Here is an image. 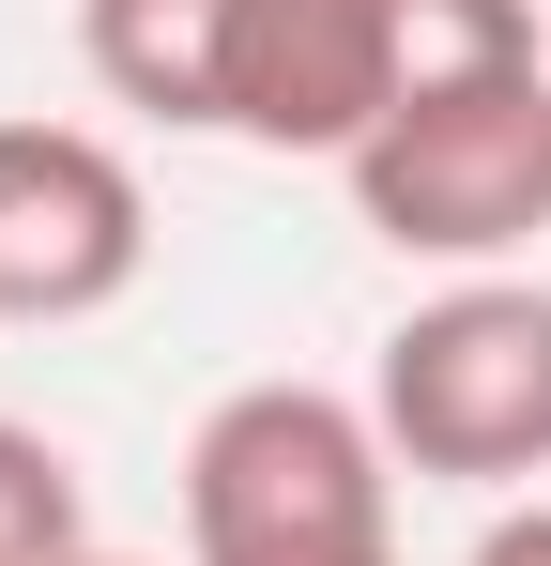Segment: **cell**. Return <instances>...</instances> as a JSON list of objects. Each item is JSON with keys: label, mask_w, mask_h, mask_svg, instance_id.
I'll use <instances>...</instances> for the list:
<instances>
[{"label": "cell", "mask_w": 551, "mask_h": 566, "mask_svg": "<svg viewBox=\"0 0 551 566\" xmlns=\"http://www.w3.org/2000/svg\"><path fill=\"white\" fill-rule=\"evenodd\" d=\"M154 261V199L92 123H0V322H92Z\"/></svg>", "instance_id": "4"}, {"label": "cell", "mask_w": 551, "mask_h": 566, "mask_svg": "<svg viewBox=\"0 0 551 566\" xmlns=\"http://www.w3.org/2000/svg\"><path fill=\"white\" fill-rule=\"evenodd\" d=\"M367 413L398 474L445 490H537L551 474V291L537 276H445L429 306H398Z\"/></svg>", "instance_id": "2"}, {"label": "cell", "mask_w": 551, "mask_h": 566, "mask_svg": "<svg viewBox=\"0 0 551 566\" xmlns=\"http://www.w3.org/2000/svg\"><path fill=\"white\" fill-rule=\"evenodd\" d=\"M77 566H138V552H77Z\"/></svg>", "instance_id": "9"}, {"label": "cell", "mask_w": 551, "mask_h": 566, "mask_svg": "<svg viewBox=\"0 0 551 566\" xmlns=\"http://www.w3.org/2000/svg\"><path fill=\"white\" fill-rule=\"evenodd\" d=\"M261 15L276 0H77V62H92L107 107H138L169 138H230Z\"/></svg>", "instance_id": "5"}, {"label": "cell", "mask_w": 551, "mask_h": 566, "mask_svg": "<svg viewBox=\"0 0 551 566\" xmlns=\"http://www.w3.org/2000/svg\"><path fill=\"white\" fill-rule=\"evenodd\" d=\"M353 15H367V62H383V123L551 62V46H537V0H353Z\"/></svg>", "instance_id": "6"}, {"label": "cell", "mask_w": 551, "mask_h": 566, "mask_svg": "<svg viewBox=\"0 0 551 566\" xmlns=\"http://www.w3.org/2000/svg\"><path fill=\"white\" fill-rule=\"evenodd\" d=\"M353 214L398 261L521 276V245L551 230V62L490 77V93H445V107H398L353 154Z\"/></svg>", "instance_id": "3"}, {"label": "cell", "mask_w": 551, "mask_h": 566, "mask_svg": "<svg viewBox=\"0 0 551 566\" xmlns=\"http://www.w3.org/2000/svg\"><path fill=\"white\" fill-rule=\"evenodd\" d=\"M398 444L337 382H230L184 444V566H383Z\"/></svg>", "instance_id": "1"}, {"label": "cell", "mask_w": 551, "mask_h": 566, "mask_svg": "<svg viewBox=\"0 0 551 566\" xmlns=\"http://www.w3.org/2000/svg\"><path fill=\"white\" fill-rule=\"evenodd\" d=\"M92 552V505H77V460L46 429L0 413V566H77Z\"/></svg>", "instance_id": "7"}, {"label": "cell", "mask_w": 551, "mask_h": 566, "mask_svg": "<svg viewBox=\"0 0 551 566\" xmlns=\"http://www.w3.org/2000/svg\"><path fill=\"white\" fill-rule=\"evenodd\" d=\"M459 566H551V490L537 505H490V536H475Z\"/></svg>", "instance_id": "8"}, {"label": "cell", "mask_w": 551, "mask_h": 566, "mask_svg": "<svg viewBox=\"0 0 551 566\" xmlns=\"http://www.w3.org/2000/svg\"><path fill=\"white\" fill-rule=\"evenodd\" d=\"M383 566H398V552H383Z\"/></svg>", "instance_id": "10"}]
</instances>
